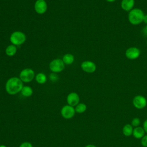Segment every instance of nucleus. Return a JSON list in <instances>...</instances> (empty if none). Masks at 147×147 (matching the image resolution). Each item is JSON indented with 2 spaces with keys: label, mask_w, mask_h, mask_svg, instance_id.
I'll return each mask as SVG.
<instances>
[{
  "label": "nucleus",
  "mask_w": 147,
  "mask_h": 147,
  "mask_svg": "<svg viewBox=\"0 0 147 147\" xmlns=\"http://www.w3.org/2000/svg\"><path fill=\"white\" fill-rule=\"evenodd\" d=\"M133 127L131 124H126L122 129L123 134L127 137L130 136L133 134Z\"/></svg>",
  "instance_id": "dca6fc26"
},
{
  "label": "nucleus",
  "mask_w": 147,
  "mask_h": 147,
  "mask_svg": "<svg viewBox=\"0 0 147 147\" xmlns=\"http://www.w3.org/2000/svg\"><path fill=\"white\" fill-rule=\"evenodd\" d=\"M140 123H141V121H140V118H137V117L133 118L131 122V125H132V126L135 127L139 126Z\"/></svg>",
  "instance_id": "aec40b11"
},
{
  "label": "nucleus",
  "mask_w": 147,
  "mask_h": 147,
  "mask_svg": "<svg viewBox=\"0 0 147 147\" xmlns=\"http://www.w3.org/2000/svg\"><path fill=\"white\" fill-rule=\"evenodd\" d=\"M17 51V46L13 44H10L6 48L5 53L8 56H13L14 55H16Z\"/></svg>",
  "instance_id": "4468645a"
},
{
  "label": "nucleus",
  "mask_w": 147,
  "mask_h": 147,
  "mask_svg": "<svg viewBox=\"0 0 147 147\" xmlns=\"http://www.w3.org/2000/svg\"><path fill=\"white\" fill-rule=\"evenodd\" d=\"M143 22L147 24V14H145L144 18H143Z\"/></svg>",
  "instance_id": "a878e982"
},
{
  "label": "nucleus",
  "mask_w": 147,
  "mask_h": 147,
  "mask_svg": "<svg viewBox=\"0 0 147 147\" xmlns=\"http://www.w3.org/2000/svg\"><path fill=\"white\" fill-rule=\"evenodd\" d=\"M49 67L50 70L53 73H59L64 70L65 68V64L61 59H55L52 60Z\"/></svg>",
  "instance_id": "20e7f679"
},
{
  "label": "nucleus",
  "mask_w": 147,
  "mask_h": 147,
  "mask_svg": "<svg viewBox=\"0 0 147 147\" xmlns=\"http://www.w3.org/2000/svg\"><path fill=\"white\" fill-rule=\"evenodd\" d=\"M106 1H107V2H114L115 1H116V0H106Z\"/></svg>",
  "instance_id": "cd10ccee"
},
{
  "label": "nucleus",
  "mask_w": 147,
  "mask_h": 147,
  "mask_svg": "<svg viewBox=\"0 0 147 147\" xmlns=\"http://www.w3.org/2000/svg\"><path fill=\"white\" fill-rule=\"evenodd\" d=\"M142 32L144 33V34L146 36H147V25L144 28V29H142Z\"/></svg>",
  "instance_id": "393cba45"
},
{
  "label": "nucleus",
  "mask_w": 147,
  "mask_h": 147,
  "mask_svg": "<svg viewBox=\"0 0 147 147\" xmlns=\"http://www.w3.org/2000/svg\"><path fill=\"white\" fill-rule=\"evenodd\" d=\"M49 79L52 82H56L58 79V76L56 75V73L52 72L49 75Z\"/></svg>",
  "instance_id": "412c9836"
},
{
  "label": "nucleus",
  "mask_w": 147,
  "mask_h": 147,
  "mask_svg": "<svg viewBox=\"0 0 147 147\" xmlns=\"http://www.w3.org/2000/svg\"><path fill=\"white\" fill-rule=\"evenodd\" d=\"M121 6L122 9L126 11H130L134 6V0H122Z\"/></svg>",
  "instance_id": "f8f14e48"
},
{
  "label": "nucleus",
  "mask_w": 147,
  "mask_h": 147,
  "mask_svg": "<svg viewBox=\"0 0 147 147\" xmlns=\"http://www.w3.org/2000/svg\"><path fill=\"white\" fill-rule=\"evenodd\" d=\"M144 15L145 14L141 9L138 8L133 9L129 11L128 14L129 21L132 25H138L143 21Z\"/></svg>",
  "instance_id": "f03ea898"
},
{
  "label": "nucleus",
  "mask_w": 147,
  "mask_h": 147,
  "mask_svg": "<svg viewBox=\"0 0 147 147\" xmlns=\"http://www.w3.org/2000/svg\"><path fill=\"white\" fill-rule=\"evenodd\" d=\"M82 69L87 73H93L96 71V64L92 61L86 60L83 61L80 65Z\"/></svg>",
  "instance_id": "6e6552de"
},
{
  "label": "nucleus",
  "mask_w": 147,
  "mask_h": 147,
  "mask_svg": "<svg viewBox=\"0 0 147 147\" xmlns=\"http://www.w3.org/2000/svg\"><path fill=\"white\" fill-rule=\"evenodd\" d=\"M36 12L39 14L45 13L47 10L48 6L45 0H37L34 6Z\"/></svg>",
  "instance_id": "9d476101"
},
{
  "label": "nucleus",
  "mask_w": 147,
  "mask_h": 147,
  "mask_svg": "<svg viewBox=\"0 0 147 147\" xmlns=\"http://www.w3.org/2000/svg\"><path fill=\"white\" fill-rule=\"evenodd\" d=\"M85 147H96V146L94 145H92V144H88V145H86Z\"/></svg>",
  "instance_id": "bb28decb"
},
{
  "label": "nucleus",
  "mask_w": 147,
  "mask_h": 147,
  "mask_svg": "<svg viewBox=\"0 0 147 147\" xmlns=\"http://www.w3.org/2000/svg\"><path fill=\"white\" fill-rule=\"evenodd\" d=\"M35 79H36V81L38 83H39V84H44V83H45L47 82V77L45 74H44V73L40 72V73L37 74L35 76Z\"/></svg>",
  "instance_id": "a211bd4d"
},
{
  "label": "nucleus",
  "mask_w": 147,
  "mask_h": 147,
  "mask_svg": "<svg viewBox=\"0 0 147 147\" xmlns=\"http://www.w3.org/2000/svg\"><path fill=\"white\" fill-rule=\"evenodd\" d=\"M143 129L146 133H147V119H146L143 123Z\"/></svg>",
  "instance_id": "b1692460"
},
{
  "label": "nucleus",
  "mask_w": 147,
  "mask_h": 147,
  "mask_svg": "<svg viewBox=\"0 0 147 147\" xmlns=\"http://www.w3.org/2000/svg\"><path fill=\"white\" fill-rule=\"evenodd\" d=\"M21 92L24 96L29 97L33 94V89L30 86H23L21 91Z\"/></svg>",
  "instance_id": "f3484780"
},
{
  "label": "nucleus",
  "mask_w": 147,
  "mask_h": 147,
  "mask_svg": "<svg viewBox=\"0 0 147 147\" xmlns=\"http://www.w3.org/2000/svg\"><path fill=\"white\" fill-rule=\"evenodd\" d=\"M75 110L74 107L70 105H65L61 109V115L65 119L72 118L75 114Z\"/></svg>",
  "instance_id": "0eeeda50"
},
{
  "label": "nucleus",
  "mask_w": 147,
  "mask_h": 147,
  "mask_svg": "<svg viewBox=\"0 0 147 147\" xmlns=\"http://www.w3.org/2000/svg\"><path fill=\"white\" fill-rule=\"evenodd\" d=\"M26 39L25 34L21 31H15L10 36V41L16 46L22 45L25 42Z\"/></svg>",
  "instance_id": "7ed1b4c3"
},
{
  "label": "nucleus",
  "mask_w": 147,
  "mask_h": 147,
  "mask_svg": "<svg viewBox=\"0 0 147 147\" xmlns=\"http://www.w3.org/2000/svg\"><path fill=\"white\" fill-rule=\"evenodd\" d=\"M133 106L137 109H142L146 107L147 100L142 95H136L133 99Z\"/></svg>",
  "instance_id": "423d86ee"
},
{
  "label": "nucleus",
  "mask_w": 147,
  "mask_h": 147,
  "mask_svg": "<svg viewBox=\"0 0 147 147\" xmlns=\"http://www.w3.org/2000/svg\"><path fill=\"white\" fill-rule=\"evenodd\" d=\"M80 98L79 95L74 92L69 93L67 97V102L68 105L72 107L76 106L78 103H79Z\"/></svg>",
  "instance_id": "9b49d317"
},
{
  "label": "nucleus",
  "mask_w": 147,
  "mask_h": 147,
  "mask_svg": "<svg viewBox=\"0 0 147 147\" xmlns=\"http://www.w3.org/2000/svg\"><path fill=\"white\" fill-rule=\"evenodd\" d=\"M87 109V106L86 104L83 103H78L75 108V111L78 113H83L85 112V111Z\"/></svg>",
  "instance_id": "6ab92c4d"
},
{
  "label": "nucleus",
  "mask_w": 147,
  "mask_h": 147,
  "mask_svg": "<svg viewBox=\"0 0 147 147\" xmlns=\"http://www.w3.org/2000/svg\"><path fill=\"white\" fill-rule=\"evenodd\" d=\"M145 132L143 129V127L138 126L133 129V136L134 138L137 139H141L145 136Z\"/></svg>",
  "instance_id": "ddd939ff"
},
{
  "label": "nucleus",
  "mask_w": 147,
  "mask_h": 147,
  "mask_svg": "<svg viewBox=\"0 0 147 147\" xmlns=\"http://www.w3.org/2000/svg\"><path fill=\"white\" fill-rule=\"evenodd\" d=\"M0 147H7V146L6 145H1Z\"/></svg>",
  "instance_id": "c85d7f7f"
},
{
  "label": "nucleus",
  "mask_w": 147,
  "mask_h": 147,
  "mask_svg": "<svg viewBox=\"0 0 147 147\" xmlns=\"http://www.w3.org/2000/svg\"><path fill=\"white\" fill-rule=\"evenodd\" d=\"M35 76L34 71L30 68H27L22 69L20 74V78L24 83H29L33 80Z\"/></svg>",
  "instance_id": "39448f33"
},
{
  "label": "nucleus",
  "mask_w": 147,
  "mask_h": 147,
  "mask_svg": "<svg viewBox=\"0 0 147 147\" xmlns=\"http://www.w3.org/2000/svg\"><path fill=\"white\" fill-rule=\"evenodd\" d=\"M140 50L135 47H132L127 48L125 52L126 57L130 60H135L140 55Z\"/></svg>",
  "instance_id": "1a4fd4ad"
},
{
  "label": "nucleus",
  "mask_w": 147,
  "mask_h": 147,
  "mask_svg": "<svg viewBox=\"0 0 147 147\" xmlns=\"http://www.w3.org/2000/svg\"><path fill=\"white\" fill-rule=\"evenodd\" d=\"M19 147H33V145L29 142H24L20 145Z\"/></svg>",
  "instance_id": "5701e85b"
},
{
  "label": "nucleus",
  "mask_w": 147,
  "mask_h": 147,
  "mask_svg": "<svg viewBox=\"0 0 147 147\" xmlns=\"http://www.w3.org/2000/svg\"><path fill=\"white\" fill-rule=\"evenodd\" d=\"M75 58L74 55L71 53H66L62 57V60L65 65H70L72 64Z\"/></svg>",
  "instance_id": "2eb2a0df"
},
{
  "label": "nucleus",
  "mask_w": 147,
  "mask_h": 147,
  "mask_svg": "<svg viewBox=\"0 0 147 147\" xmlns=\"http://www.w3.org/2000/svg\"><path fill=\"white\" fill-rule=\"evenodd\" d=\"M141 145L144 147H147V134L145 135L142 138L141 141Z\"/></svg>",
  "instance_id": "4be33fe9"
},
{
  "label": "nucleus",
  "mask_w": 147,
  "mask_h": 147,
  "mask_svg": "<svg viewBox=\"0 0 147 147\" xmlns=\"http://www.w3.org/2000/svg\"><path fill=\"white\" fill-rule=\"evenodd\" d=\"M146 45H147V41H146Z\"/></svg>",
  "instance_id": "c756f323"
},
{
  "label": "nucleus",
  "mask_w": 147,
  "mask_h": 147,
  "mask_svg": "<svg viewBox=\"0 0 147 147\" xmlns=\"http://www.w3.org/2000/svg\"><path fill=\"white\" fill-rule=\"evenodd\" d=\"M23 86V82L20 78L11 77L6 82L5 90L9 94L15 95L21 92Z\"/></svg>",
  "instance_id": "f257e3e1"
}]
</instances>
